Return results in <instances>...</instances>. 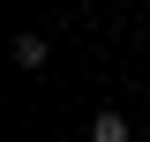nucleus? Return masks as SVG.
<instances>
[{
	"label": "nucleus",
	"mask_w": 150,
	"mask_h": 142,
	"mask_svg": "<svg viewBox=\"0 0 150 142\" xmlns=\"http://www.w3.org/2000/svg\"><path fill=\"white\" fill-rule=\"evenodd\" d=\"M90 142H128V120H120V112H98V120H90Z\"/></svg>",
	"instance_id": "f257e3e1"
},
{
	"label": "nucleus",
	"mask_w": 150,
	"mask_h": 142,
	"mask_svg": "<svg viewBox=\"0 0 150 142\" xmlns=\"http://www.w3.org/2000/svg\"><path fill=\"white\" fill-rule=\"evenodd\" d=\"M15 67H45V45L38 37H15Z\"/></svg>",
	"instance_id": "f03ea898"
}]
</instances>
